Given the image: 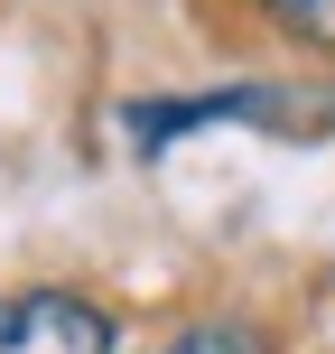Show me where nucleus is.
<instances>
[{"label":"nucleus","instance_id":"nucleus-1","mask_svg":"<svg viewBox=\"0 0 335 354\" xmlns=\"http://www.w3.org/2000/svg\"><path fill=\"white\" fill-rule=\"evenodd\" d=\"M0 354H112V317L84 289H10L0 299Z\"/></svg>","mask_w":335,"mask_h":354},{"label":"nucleus","instance_id":"nucleus-3","mask_svg":"<svg viewBox=\"0 0 335 354\" xmlns=\"http://www.w3.org/2000/svg\"><path fill=\"white\" fill-rule=\"evenodd\" d=\"M159 354H270V345L251 336L242 317H205V326H186V336H168Z\"/></svg>","mask_w":335,"mask_h":354},{"label":"nucleus","instance_id":"nucleus-2","mask_svg":"<svg viewBox=\"0 0 335 354\" xmlns=\"http://www.w3.org/2000/svg\"><path fill=\"white\" fill-rule=\"evenodd\" d=\"M261 10H270V28H289L298 47L335 56V0H261Z\"/></svg>","mask_w":335,"mask_h":354}]
</instances>
